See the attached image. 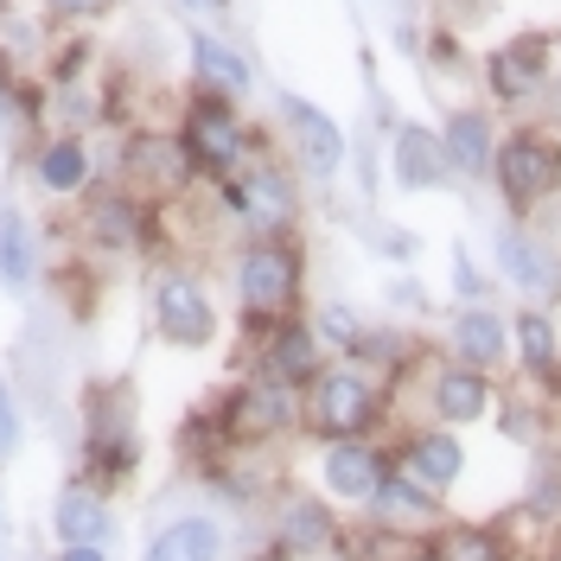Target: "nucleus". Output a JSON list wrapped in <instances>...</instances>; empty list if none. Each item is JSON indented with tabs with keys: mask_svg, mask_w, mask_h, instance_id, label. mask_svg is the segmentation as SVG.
Segmentation results:
<instances>
[{
	"mask_svg": "<svg viewBox=\"0 0 561 561\" xmlns=\"http://www.w3.org/2000/svg\"><path fill=\"white\" fill-rule=\"evenodd\" d=\"M58 561H108V549H96V542H70V549H58Z\"/></svg>",
	"mask_w": 561,
	"mask_h": 561,
	"instance_id": "f704fd0d",
	"label": "nucleus"
},
{
	"mask_svg": "<svg viewBox=\"0 0 561 561\" xmlns=\"http://www.w3.org/2000/svg\"><path fill=\"white\" fill-rule=\"evenodd\" d=\"M370 517L364 524H377V529H389V536H402V542H427L434 529L447 524V511H440V497L427 485H415L402 466H389V479L377 485V497L364 504Z\"/></svg>",
	"mask_w": 561,
	"mask_h": 561,
	"instance_id": "a211bd4d",
	"label": "nucleus"
},
{
	"mask_svg": "<svg viewBox=\"0 0 561 561\" xmlns=\"http://www.w3.org/2000/svg\"><path fill=\"white\" fill-rule=\"evenodd\" d=\"M0 542H7V491H0Z\"/></svg>",
	"mask_w": 561,
	"mask_h": 561,
	"instance_id": "4c0bfd02",
	"label": "nucleus"
},
{
	"mask_svg": "<svg viewBox=\"0 0 561 561\" xmlns=\"http://www.w3.org/2000/svg\"><path fill=\"white\" fill-rule=\"evenodd\" d=\"M389 466L396 454L377 447V434H364V440H319V491L332 497V504H370L377 485L389 479Z\"/></svg>",
	"mask_w": 561,
	"mask_h": 561,
	"instance_id": "ddd939ff",
	"label": "nucleus"
},
{
	"mask_svg": "<svg viewBox=\"0 0 561 561\" xmlns=\"http://www.w3.org/2000/svg\"><path fill=\"white\" fill-rule=\"evenodd\" d=\"M33 185L45 192V198H83L90 185H96V173H103V160H96V147H90V135H70V128H51V135L33 147Z\"/></svg>",
	"mask_w": 561,
	"mask_h": 561,
	"instance_id": "f3484780",
	"label": "nucleus"
},
{
	"mask_svg": "<svg viewBox=\"0 0 561 561\" xmlns=\"http://www.w3.org/2000/svg\"><path fill=\"white\" fill-rule=\"evenodd\" d=\"M491 268L504 287L524 294V307H556L561 300V249L529 230V217H511L491 230Z\"/></svg>",
	"mask_w": 561,
	"mask_h": 561,
	"instance_id": "9d476101",
	"label": "nucleus"
},
{
	"mask_svg": "<svg viewBox=\"0 0 561 561\" xmlns=\"http://www.w3.org/2000/svg\"><path fill=\"white\" fill-rule=\"evenodd\" d=\"M45 275V255H38V230L20 198H0V287L7 294H33V280Z\"/></svg>",
	"mask_w": 561,
	"mask_h": 561,
	"instance_id": "a878e982",
	"label": "nucleus"
},
{
	"mask_svg": "<svg viewBox=\"0 0 561 561\" xmlns=\"http://www.w3.org/2000/svg\"><path fill=\"white\" fill-rule=\"evenodd\" d=\"M179 140H185L192 173L205 179V185L210 179L243 173L249 160L268 153V135L237 108V96H217V90H192V103H185V115H179Z\"/></svg>",
	"mask_w": 561,
	"mask_h": 561,
	"instance_id": "f03ea898",
	"label": "nucleus"
},
{
	"mask_svg": "<svg viewBox=\"0 0 561 561\" xmlns=\"http://www.w3.org/2000/svg\"><path fill=\"white\" fill-rule=\"evenodd\" d=\"M313 332H319V345H325V357H345V364H357L370 319L357 313V307H345V300H325V307L313 313Z\"/></svg>",
	"mask_w": 561,
	"mask_h": 561,
	"instance_id": "c85d7f7f",
	"label": "nucleus"
},
{
	"mask_svg": "<svg viewBox=\"0 0 561 561\" xmlns=\"http://www.w3.org/2000/svg\"><path fill=\"white\" fill-rule=\"evenodd\" d=\"M556 58H561V38L556 33H517L504 45L485 51V96L497 108H529L549 83H556Z\"/></svg>",
	"mask_w": 561,
	"mask_h": 561,
	"instance_id": "9b49d317",
	"label": "nucleus"
},
{
	"mask_svg": "<svg viewBox=\"0 0 561 561\" xmlns=\"http://www.w3.org/2000/svg\"><path fill=\"white\" fill-rule=\"evenodd\" d=\"M243 370H262V377H280V383L307 389L325 370V345H319L313 319L307 313H287L275 325H262L255 332V357H249Z\"/></svg>",
	"mask_w": 561,
	"mask_h": 561,
	"instance_id": "4468645a",
	"label": "nucleus"
},
{
	"mask_svg": "<svg viewBox=\"0 0 561 561\" xmlns=\"http://www.w3.org/2000/svg\"><path fill=\"white\" fill-rule=\"evenodd\" d=\"M185 51H192V77H198V90H217V96H237L243 103L249 90H255V65H249L243 51L230 45L224 33H210V26H192L185 33Z\"/></svg>",
	"mask_w": 561,
	"mask_h": 561,
	"instance_id": "393cba45",
	"label": "nucleus"
},
{
	"mask_svg": "<svg viewBox=\"0 0 561 561\" xmlns=\"http://www.w3.org/2000/svg\"><path fill=\"white\" fill-rule=\"evenodd\" d=\"M389 179L402 185V192H440L454 167H447V147H440V128H427V122H396V135H389Z\"/></svg>",
	"mask_w": 561,
	"mask_h": 561,
	"instance_id": "4be33fe9",
	"label": "nucleus"
},
{
	"mask_svg": "<svg viewBox=\"0 0 561 561\" xmlns=\"http://www.w3.org/2000/svg\"><path fill=\"white\" fill-rule=\"evenodd\" d=\"M83 198H90V205H83V243L90 249L115 255V249H140L147 243L153 205H147L140 192H128V185L115 179V185H90Z\"/></svg>",
	"mask_w": 561,
	"mask_h": 561,
	"instance_id": "2eb2a0df",
	"label": "nucleus"
},
{
	"mask_svg": "<svg viewBox=\"0 0 561 561\" xmlns=\"http://www.w3.org/2000/svg\"><path fill=\"white\" fill-rule=\"evenodd\" d=\"M230 0H179V13H224Z\"/></svg>",
	"mask_w": 561,
	"mask_h": 561,
	"instance_id": "c9c22d12",
	"label": "nucleus"
},
{
	"mask_svg": "<svg viewBox=\"0 0 561 561\" xmlns=\"http://www.w3.org/2000/svg\"><path fill=\"white\" fill-rule=\"evenodd\" d=\"M549 90H556V103H561V58H556V83H549Z\"/></svg>",
	"mask_w": 561,
	"mask_h": 561,
	"instance_id": "58836bf2",
	"label": "nucleus"
},
{
	"mask_svg": "<svg viewBox=\"0 0 561 561\" xmlns=\"http://www.w3.org/2000/svg\"><path fill=\"white\" fill-rule=\"evenodd\" d=\"M20 440H26V409H20V389L0 377V466L20 454Z\"/></svg>",
	"mask_w": 561,
	"mask_h": 561,
	"instance_id": "7c9ffc66",
	"label": "nucleus"
},
{
	"mask_svg": "<svg viewBox=\"0 0 561 561\" xmlns=\"http://www.w3.org/2000/svg\"><path fill=\"white\" fill-rule=\"evenodd\" d=\"M497 140H504V128H497V108L491 103H454L447 115H440V147H447L454 179H472V185L491 179Z\"/></svg>",
	"mask_w": 561,
	"mask_h": 561,
	"instance_id": "6ab92c4d",
	"label": "nucleus"
},
{
	"mask_svg": "<svg viewBox=\"0 0 561 561\" xmlns=\"http://www.w3.org/2000/svg\"><path fill=\"white\" fill-rule=\"evenodd\" d=\"M421 549H427V561H517L511 556V542H504V529L479 524V517H454V524H440Z\"/></svg>",
	"mask_w": 561,
	"mask_h": 561,
	"instance_id": "bb28decb",
	"label": "nucleus"
},
{
	"mask_svg": "<svg viewBox=\"0 0 561 561\" xmlns=\"http://www.w3.org/2000/svg\"><path fill=\"white\" fill-rule=\"evenodd\" d=\"M115 179H122L128 192H140L147 205L185 198V185H198L179 128H135V135H122L115 140Z\"/></svg>",
	"mask_w": 561,
	"mask_h": 561,
	"instance_id": "6e6552de",
	"label": "nucleus"
},
{
	"mask_svg": "<svg viewBox=\"0 0 561 561\" xmlns=\"http://www.w3.org/2000/svg\"><path fill=\"white\" fill-rule=\"evenodd\" d=\"M491 185L511 217H536L542 205L561 198V128L549 122H517L497 140V160H491Z\"/></svg>",
	"mask_w": 561,
	"mask_h": 561,
	"instance_id": "7ed1b4c3",
	"label": "nucleus"
},
{
	"mask_svg": "<svg viewBox=\"0 0 561 561\" xmlns=\"http://www.w3.org/2000/svg\"><path fill=\"white\" fill-rule=\"evenodd\" d=\"M45 7H51V13H58V20H77V13H96V7H103V0H45Z\"/></svg>",
	"mask_w": 561,
	"mask_h": 561,
	"instance_id": "72a5a7b5",
	"label": "nucleus"
},
{
	"mask_svg": "<svg viewBox=\"0 0 561 561\" xmlns=\"http://www.w3.org/2000/svg\"><path fill=\"white\" fill-rule=\"evenodd\" d=\"M210 198L224 205V217L243 230V237H294L300 224V185L280 160H249L243 173L210 179Z\"/></svg>",
	"mask_w": 561,
	"mask_h": 561,
	"instance_id": "423d86ee",
	"label": "nucleus"
},
{
	"mask_svg": "<svg viewBox=\"0 0 561 561\" xmlns=\"http://www.w3.org/2000/svg\"><path fill=\"white\" fill-rule=\"evenodd\" d=\"M454 300H459V307H479V300H491V275L472 262V249H466V243L454 249Z\"/></svg>",
	"mask_w": 561,
	"mask_h": 561,
	"instance_id": "c756f323",
	"label": "nucleus"
},
{
	"mask_svg": "<svg viewBox=\"0 0 561 561\" xmlns=\"http://www.w3.org/2000/svg\"><path fill=\"white\" fill-rule=\"evenodd\" d=\"M370 243H377L383 262H415V255H421V237H415V230H396V224H377V230H370Z\"/></svg>",
	"mask_w": 561,
	"mask_h": 561,
	"instance_id": "473e14b6",
	"label": "nucleus"
},
{
	"mask_svg": "<svg viewBox=\"0 0 561 561\" xmlns=\"http://www.w3.org/2000/svg\"><path fill=\"white\" fill-rule=\"evenodd\" d=\"M339 511L325 491H280L268 504V549L280 561H319V556H339Z\"/></svg>",
	"mask_w": 561,
	"mask_h": 561,
	"instance_id": "f8f14e48",
	"label": "nucleus"
},
{
	"mask_svg": "<svg viewBox=\"0 0 561 561\" xmlns=\"http://www.w3.org/2000/svg\"><path fill=\"white\" fill-rule=\"evenodd\" d=\"M447 357H459V364H472V370L497 377V370L511 364V319L497 313L491 300H479V307H454V319H447Z\"/></svg>",
	"mask_w": 561,
	"mask_h": 561,
	"instance_id": "412c9836",
	"label": "nucleus"
},
{
	"mask_svg": "<svg viewBox=\"0 0 561 561\" xmlns=\"http://www.w3.org/2000/svg\"><path fill=\"white\" fill-rule=\"evenodd\" d=\"M511 357L524 364V377H549L561 364V325L549 307H517L511 313Z\"/></svg>",
	"mask_w": 561,
	"mask_h": 561,
	"instance_id": "cd10ccee",
	"label": "nucleus"
},
{
	"mask_svg": "<svg viewBox=\"0 0 561 561\" xmlns=\"http://www.w3.org/2000/svg\"><path fill=\"white\" fill-rule=\"evenodd\" d=\"M230 280H237V307H243V325L262 332L300 307V287H307V262L287 237H243L237 262H230Z\"/></svg>",
	"mask_w": 561,
	"mask_h": 561,
	"instance_id": "20e7f679",
	"label": "nucleus"
},
{
	"mask_svg": "<svg viewBox=\"0 0 561 561\" xmlns=\"http://www.w3.org/2000/svg\"><path fill=\"white\" fill-rule=\"evenodd\" d=\"M217 427H224L230 454L268 447V440H280V434H294V427H300V389L280 383V377L249 370L243 383L217 402Z\"/></svg>",
	"mask_w": 561,
	"mask_h": 561,
	"instance_id": "0eeeda50",
	"label": "nucleus"
},
{
	"mask_svg": "<svg viewBox=\"0 0 561 561\" xmlns=\"http://www.w3.org/2000/svg\"><path fill=\"white\" fill-rule=\"evenodd\" d=\"M421 396H427V415L440 421V427H472V421H485L491 409H497V377H485V370L447 357V364L427 370Z\"/></svg>",
	"mask_w": 561,
	"mask_h": 561,
	"instance_id": "dca6fc26",
	"label": "nucleus"
},
{
	"mask_svg": "<svg viewBox=\"0 0 561 561\" xmlns=\"http://www.w3.org/2000/svg\"><path fill=\"white\" fill-rule=\"evenodd\" d=\"M140 561H230V524L217 511H185L147 536Z\"/></svg>",
	"mask_w": 561,
	"mask_h": 561,
	"instance_id": "5701e85b",
	"label": "nucleus"
},
{
	"mask_svg": "<svg viewBox=\"0 0 561 561\" xmlns=\"http://www.w3.org/2000/svg\"><path fill=\"white\" fill-rule=\"evenodd\" d=\"M383 307L389 313H402V319H415V313H427V287H421L415 275H396L383 287Z\"/></svg>",
	"mask_w": 561,
	"mask_h": 561,
	"instance_id": "2f4dec72",
	"label": "nucleus"
},
{
	"mask_svg": "<svg viewBox=\"0 0 561 561\" xmlns=\"http://www.w3.org/2000/svg\"><path fill=\"white\" fill-rule=\"evenodd\" d=\"M51 536H58V549H70V542L108 549L115 542V504H108V491H96L90 479H70L51 497Z\"/></svg>",
	"mask_w": 561,
	"mask_h": 561,
	"instance_id": "b1692460",
	"label": "nucleus"
},
{
	"mask_svg": "<svg viewBox=\"0 0 561 561\" xmlns=\"http://www.w3.org/2000/svg\"><path fill=\"white\" fill-rule=\"evenodd\" d=\"M275 122H280V140H287L294 167L313 179V185H332L351 167V135L339 128V115H325L313 96L275 90Z\"/></svg>",
	"mask_w": 561,
	"mask_h": 561,
	"instance_id": "1a4fd4ad",
	"label": "nucleus"
},
{
	"mask_svg": "<svg viewBox=\"0 0 561 561\" xmlns=\"http://www.w3.org/2000/svg\"><path fill=\"white\" fill-rule=\"evenodd\" d=\"M542 561H561V529H556V542H549V549H542Z\"/></svg>",
	"mask_w": 561,
	"mask_h": 561,
	"instance_id": "e433bc0d",
	"label": "nucleus"
},
{
	"mask_svg": "<svg viewBox=\"0 0 561 561\" xmlns=\"http://www.w3.org/2000/svg\"><path fill=\"white\" fill-rule=\"evenodd\" d=\"M396 466H402L415 485H427L434 497H447V491L466 479V440H459V427H440V421L409 427L402 447H396Z\"/></svg>",
	"mask_w": 561,
	"mask_h": 561,
	"instance_id": "aec40b11",
	"label": "nucleus"
},
{
	"mask_svg": "<svg viewBox=\"0 0 561 561\" xmlns=\"http://www.w3.org/2000/svg\"><path fill=\"white\" fill-rule=\"evenodd\" d=\"M389 415V377L345 364V357H325L313 383L300 389V427L313 440H364L377 434Z\"/></svg>",
	"mask_w": 561,
	"mask_h": 561,
	"instance_id": "f257e3e1",
	"label": "nucleus"
},
{
	"mask_svg": "<svg viewBox=\"0 0 561 561\" xmlns=\"http://www.w3.org/2000/svg\"><path fill=\"white\" fill-rule=\"evenodd\" d=\"M147 325L167 351H210L217 332H224V313L185 262H160L147 275Z\"/></svg>",
	"mask_w": 561,
	"mask_h": 561,
	"instance_id": "39448f33",
	"label": "nucleus"
}]
</instances>
